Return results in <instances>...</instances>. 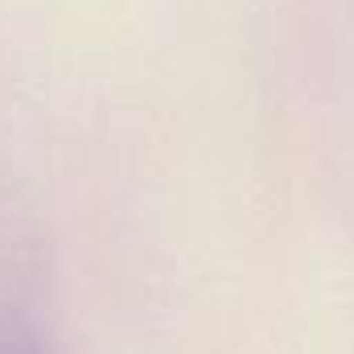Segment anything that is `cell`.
I'll list each match as a JSON object with an SVG mask.
<instances>
[{"mask_svg": "<svg viewBox=\"0 0 354 354\" xmlns=\"http://www.w3.org/2000/svg\"><path fill=\"white\" fill-rule=\"evenodd\" d=\"M0 354H46L41 338L33 334V326L25 317H4L0 322Z\"/></svg>", "mask_w": 354, "mask_h": 354, "instance_id": "cell-1", "label": "cell"}]
</instances>
